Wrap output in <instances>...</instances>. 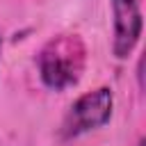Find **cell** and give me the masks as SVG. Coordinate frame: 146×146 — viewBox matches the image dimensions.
Listing matches in <instances>:
<instances>
[{
  "mask_svg": "<svg viewBox=\"0 0 146 146\" xmlns=\"http://www.w3.org/2000/svg\"><path fill=\"white\" fill-rule=\"evenodd\" d=\"M87 66V48L80 34H57L43 43L36 55L39 78L50 91L75 87Z\"/></svg>",
  "mask_w": 146,
  "mask_h": 146,
  "instance_id": "6da1fadb",
  "label": "cell"
},
{
  "mask_svg": "<svg viewBox=\"0 0 146 146\" xmlns=\"http://www.w3.org/2000/svg\"><path fill=\"white\" fill-rule=\"evenodd\" d=\"M112 110H114V94L110 87L87 91L68 107L59 132L64 139H75L80 135L98 130L112 119Z\"/></svg>",
  "mask_w": 146,
  "mask_h": 146,
  "instance_id": "7a4b0ae2",
  "label": "cell"
},
{
  "mask_svg": "<svg viewBox=\"0 0 146 146\" xmlns=\"http://www.w3.org/2000/svg\"><path fill=\"white\" fill-rule=\"evenodd\" d=\"M112 52L116 59H125L141 36V9L137 0H112Z\"/></svg>",
  "mask_w": 146,
  "mask_h": 146,
  "instance_id": "3957f363",
  "label": "cell"
},
{
  "mask_svg": "<svg viewBox=\"0 0 146 146\" xmlns=\"http://www.w3.org/2000/svg\"><path fill=\"white\" fill-rule=\"evenodd\" d=\"M137 78H139V87H144V80H141L144 78V57L137 62Z\"/></svg>",
  "mask_w": 146,
  "mask_h": 146,
  "instance_id": "277c9868",
  "label": "cell"
},
{
  "mask_svg": "<svg viewBox=\"0 0 146 146\" xmlns=\"http://www.w3.org/2000/svg\"><path fill=\"white\" fill-rule=\"evenodd\" d=\"M137 146H146V141H144V139H139V144H137Z\"/></svg>",
  "mask_w": 146,
  "mask_h": 146,
  "instance_id": "5b68a950",
  "label": "cell"
},
{
  "mask_svg": "<svg viewBox=\"0 0 146 146\" xmlns=\"http://www.w3.org/2000/svg\"><path fill=\"white\" fill-rule=\"evenodd\" d=\"M0 57H2V39H0Z\"/></svg>",
  "mask_w": 146,
  "mask_h": 146,
  "instance_id": "8992f818",
  "label": "cell"
}]
</instances>
